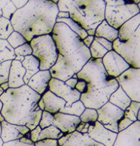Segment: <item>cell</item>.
<instances>
[{
    "label": "cell",
    "mask_w": 140,
    "mask_h": 146,
    "mask_svg": "<svg viewBox=\"0 0 140 146\" xmlns=\"http://www.w3.org/2000/svg\"><path fill=\"white\" fill-rule=\"evenodd\" d=\"M57 50V60L50 70L52 78L66 81L77 74L91 59L82 40L65 24L56 22L52 32Z\"/></svg>",
    "instance_id": "cell-1"
},
{
    "label": "cell",
    "mask_w": 140,
    "mask_h": 146,
    "mask_svg": "<svg viewBox=\"0 0 140 146\" xmlns=\"http://www.w3.org/2000/svg\"><path fill=\"white\" fill-rule=\"evenodd\" d=\"M58 13L57 5L50 0H29L17 9L10 22L14 30L29 42L35 36L51 35Z\"/></svg>",
    "instance_id": "cell-2"
},
{
    "label": "cell",
    "mask_w": 140,
    "mask_h": 146,
    "mask_svg": "<svg viewBox=\"0 0 140 146\" xmlns=\"http://www.w3.org/2000/svg\"><path fill=\"white\" fill-rule=\"evenodd\" d=\"M41 95L27 85L18 88H9L0 96L3 103L1 113L5 121L25 125L32 130L39 125L42 110L39 108Z\"/></svg>",
    "instance_id": "cell-3"
},
{
    "label": "cell",
    "mask_w": 140,
    "mask_h": 146,
    "mask_svg": "<svg viewBox=\"0 0 140 146\" xmlns=\"http://www.w3.org/2000/svg\"><path fill=\"white\" fill-rule=\"evenodd\" d=\"M76 75L77 79L87 84V91L81 94L79 100L85 108L99 109L108 102L110 95L119 88L115 78L109 76L105 71L102 59L91 58Z\"/></svg>",
    "instance_id": "cell-4"
},
{
    "label": "cell",
    "mask_w": 140,
    "mask_h": 146,
    "mask_svg": "<svg viewBox=\"0 0 140 146\" xmlns=\"http://www.w3.org/2000/svg\"><path fill=\"white\" fill-rule=\"evenodd\" d=\"M59 12H67L69 17L87 31L97 27L104 19L105 4L102 0H59Z\"/></svg>",
    "instance_id": "cell-5"
},
{
    "label": "cell",
    "mask_w": 140,
    "mask_h": 146,
    "mask_svg": "<svg viewBox=\"0 0 140 146\" xmlns=\"http://www.w3.org/2000/svg\"><path fill=\"white\" fill-rule=\"evenodd\" d=\"M104 19L119 29L127 21L140 13V7L131 0H104Z\"/></svg>",
    "instance_id": "cell-6"
},
{
    "label": "cell",
    "mask_w": 140,
    "mask_h": 146,
    "mask_svg": "<svg viewBox=\"0 0 140 146\" xmlns=\"http://www.w3.org/2000/svg\"><path fill=\"white\" fill-rule=\"evenodd\" d=\"M32 55L40 61V70H50L57 60V50L52 35L35 36L29 42Z\"/></svg>",
    "instance_id": "cell-7"
},
{
    "label": "cell",
    "mask_w": 140,
    "mask_h": 146,
    "mask_svg": "<svg viewBox=\"0 0 140 146\" xmlns=\"http://www.w3.org/2000/svg\"><path fill=\"white\" fill-rule=\"evenodd\" d=\"M140 27L134 35L125 41L118 38L112 42V50L124 58L131 67L140 68Z\"/></svg>",
    "instance_id": "cell-8"
},
{
    "label": "cell",
    "mask_w": 140,
    "mask_h": 146,
    "mask_svg": "<svg viewBox=\"0 0 140 146\" xmlns=\"http://www.w3.org/2000/svg\"><path fill=\"white\" fill-rule=\"evenodd\" d=\"M140 68L129 67L115 78L119 86L125 92L131 101L140 102Z\"/></svg>",
    "instance_id": "cell-9"
},
{
    "label": "cell",
    "mask_w": 140,
    "mask_h": 146,
    "mask_svg": "<svg viewBox=\"0 0 140 146\" xmlns=\"http://www.w3.org/2000/svg\"><path fill=\"white\" fill-rule=\"evenodd\" d=\"M102 62L107 75L114 78H117L131 67L121 55L113 50L104 56Z\"/></svg>",
    "instance_id": "cell-10"
},
{
    "label": "cell",
    "mask_w": 140,
    "mask_h": 146,
    "mask_svg": "<svg viewBox=\"0 0 140 146\" xmlns=\"http://www.w3.org/2000/svg\"><path fill=\"white\" fill-rule=\"evenodd\" d=\"M48 90L66 102L65 107H69L80 100L81 93L77 90L67 86L64 81L52 78L49 82Z\"/></svg>",
    "instance_id": "cell-11"
},
{
    "label": "cell",
    "mask_w": 140,
    "mask_h": 146,
    "mask_svg": "<svg viewBox=\"0 0 140 146\" xmlns=\"http://www.w3.org/2000/svg\"><path fill=\"white\" fill-rule=\"evenodd\" d=\"M87 134L92 140L104 146H113L117 136V133L106 129L98 121L90 124Z\"/></svg>",
    "instance_id": "cell-12"
},
{
    "label": "cell",
    "mask_w": 140,
    "mask_h": 146,
    "mask_svg": "<svg viewBox=\"0 0 140 146\" xmlns=\"http://www.w3.org/2000/svg\"><path fill=\"white\" fill-rule=\"evenodd\" d=\"M140 122L136 121L125 130L117 133L113 146H140Z\"/></svg>",
    "instance_id": "cell-13"
},
{
    "label": "cell",
    "mask_w": 140,
    "mask_h": 146,
    "mask_svg": "<svg viewBox=\"0 0 140 146\" xmlns=\"http://www.w3.org/2000/svg\"><path fill=\"white\" fill-rule=\"evenodd\" d=\"M96 111L98 114L97 121L104 126L118 123L124 117V110L112 105L109 101L96 110Z\"/></svg>",
    "instance_id": "cell-14"
},
{
    "label": "cell",
    "mask_w": 140,
    "mask_h": 146,
    "mask_svg": "<svg viewBox=\"0 0 140 146\" xmlns=\"http://www.w3.org/2000/svg\"><path fill=\"white\" fill-rule=\"evenodd\" d=\"M29 129L25 125L9 123L4 120L1 123V139L3 143L13 141L23 137L29 138Z\"/></svg>",
    "instance_id": "cell-15"
},
{
    "label": "cell",
    "mask_w": 140,
    "mask_h": 146,
    "mask_svg": "<svg viewBox=\"0 0 140 146\" xmlns=\"http://www.w3.org/2000/svg\"><path fill=\"white\" fill-rule=\"evenodd\" d=\"M80 122L79 117L59 112L54 115L53 125L57 127L64 134H68L74 133Z\"/></svg>",
    "instance_id": "cell-16"
},
{
    "label": "cell",
    "mask_w": 140,
    "mask_h": 146,
    "mask_svg": "<svg viewBox=\"0 0 140 146\" xmlns=\"http://www.w3.org/2000/svg\"><path fill=\"white\" fill-rule=\"evenodd\" d=\"M51 79L52 75L50 70H40L29 79L26 85L42 96L48 90L49 82Z\"/></svg>",
    "instance_id": "cell-17"
},
{
    "label": "cell",
    "mask_w": 140,
    "mask_h": 146,
    "mask_svg": "<svg viewBox=\"0 0 140 146\" xmlns=\"http://www.w3.org/2000/svg\"><path fill=\"white\" fill-rule=\"evenodd\" d=\"M26 70L22 66V62L15 60H12L8 79L9 88H18L24 85L23 79Z\"/></svg>",
    "instance_id": "cell-18"
},
{
    "label": "cell",
    "mask_w": 140,
    "mask_h": 146,
    "mask_svg": "<svg viewBox=\"0 0 140 146\" xmlns=\"http://www.w3.org/2000/svg\"><path fill=\"white\" fill-rule=\"evenodd\" d=\"M42 99L44 102V111L52 115L59 113L60 110L65 107L66 105V102L64 100L57 97L49 90L42 95Z\"/></svg>",
    "instance_id": "cell-19"
},
{
    "label": "cell",
    "mask_w": 140,
    "mask_h": 146,
    "mask_svg": "<svg viewBox=\"0 0 140 146\" xmlns=\"http://www.w3.org/2000/svg\"><path fill=\"white\" fill-rule=\"evenodd\" d=\"M140 27V13L123 24L118 29V39L120 41H125L130 38L137 28Z\"/></svg>",
    "instance_id": "cell-20"
},
{
    "label": "cell",
    "mask_w": 140,
    "mask_h": 146,
    "mask_svg": "<svg viewBox=\"0 0 140 146\" xmlns=\"http://www.w3.org/2000/svg\"><path fill=\"white\" fill-rule=\"evenodd\" d=\"M62 146H104L96 143L88 136L87 134H82L75 131L71 134L69 138Z\"/></svg>",
    "instance_id": "cell-21"
},
{
    "label": "cell",
    "mask_w": 140,
    "mask_h": 146,
    "mask_svg": "<svg viewBox=\"0 0 140 146\" xmlns=\"http://www.w3.org/2000/svg\"><path fill=\"white\" fill-rule=\"evenodd\" d=\"M95 37H101L113 42L118 38V29L110 26L107 21L104 19L96 28L94 34Z\"/></svg>",
    "instance_id": "cell-22"
},
{
    "label": "cell",
    "mask_w": 140,
    "mask_h": 146,
    "mask_svg": "<svg viewBox=\"0 0 140 146\" xmlns=\"http://www.w3.org/2000/svg\"><path fill=\"white\" fill-rule=\"evenodd\" d=\"M22 64L26 70V73L24 77V82L25 85L28 83L29 79L40 71V61L37 57H35L32 54L24 57Z\"/></svg>",
    "instance_id": "cell-23"
},
{
    "label": "cell",
    "mask_w": 140,
    "mask_h": 146,
    "mask_svg": "<svg viewBox=\"0 0 140 146\" xmlns=\"http://www.w3.org/2000/svg\"><path fill=\"white\" fill-rule=\"evenodd\" d=\"M109 102L120 109L125 110L130 105L131 100L125 92L122 89L121 87L119 86V88L110 95Z\"/></svg>",
    "instance_id": "cell-24"
},
{
    "label": "cell",
    "mask_w": 140,
    "mask_h": 146,
    "mask_svg": "<svg viewBox=\"0 0 140 146\" xmlns=\"http://www.w3.org/2000/svg\"><path fill=\"white\" fill-rule=\"evenodd\" d=\"M56 22H61L64 23L75 34L78 35L80 37L81 40H84V39L88 36L87 31L85 29L79 26L76 22L72 19L70 17L69 18H57Z\"/></svg>",
    "instance_id": "cell-25"
},
{
    "label": "cell",
    "mask_w": 140,
    "mask_h": 146,
    "mask_svg": "<svg viewBox=\"0 0 140 146\" xmlns=\"http://www.w3.org/2000/svg\"><path fill=\"white\" fill-rule=\"evenodd\" d=\"M15 58L14 49L5 40L0 39V64L7 60H13Z\"/></svg>",
    "instance_id": "cell-26"
},
{
    "label": "cell",
    "mask_w": 140,
    "mask_h": 146,
    "mask_svg": "<svg viewBox=\"0 0 140 146\" xmlns=\"http://www.w3.org/2000/svg\"><path fill=\"white\" fill-rule=\"evenodd\" d=\"M64 133H61L57 127L54 125H50L49 127L42 129V131L39 136L38 140H44V139H53L58 140L64 135Z\"/></svg>",
    "instance_id": "cell-27"
},
{
    "label": "cell",
    "mask_w": 140,
    "mask_h": 146,
    "mask_svg": "<svg viewBox=\"0 0 140 146\" xmlns=\"http://www.w3.org/2000/svg\"><path fill=\"white\" fill-rule=\"evenodd\" d=\"M85 106L82 101L78 100L74 102L73 104L69 107H64L59 110V113H64V114L71 115L79 117L85 110Z\"/></svg>",
    "instance_id": "cell-28"
},
{
    "label": "cell",
    "mask_w": 140,
    "mask_h": 146,
    "mask_svg": "<svg viewBox=\"0 0 140 146\" xmlns=\"http://www.w3.org/2000/svg\"><path fill=\"white\" fill-rule=\"evenodd\" d=\"M14 31L10 19L0 17V39L7 40Z\"/></svg>",
    "instance_id": "cell-29"
},
{
    "label": "cell",
    "mask_w": 140,
    "mask_h": 146,
    "mask_svg": "<svg viewBox=\"0 0 140 146\" xmlns=\"http://www.w3.org/2000/svg\"><path fill=\"white\" fill-rule=\"evenodd\" d=\"M16 11L17 8L10 0H0V16L10 19Z\"/></svg>",
    "instance_id": "cell-30"
},
{
    "label": "cell",
    "mask_w": 140,
    "mask_h": 146,
    "mask_svg": "<svg viewBox=\"0 0 140 146\" xmlns=\"http://www.w3.org/2000/svg\"><path fill=\"white\" fill-rule=\"evenodd\" d=\"M91 58L92 59H102L104 56L108 52V50L102 47L98 42L94 40L90 47H89Z\"/></svg>",
    "instance_id": "cell-31"
},
{
    "label": "cell",
    "mask_w": 140,
    "mask_h": 146,
    "mask_svg": "<svg viewBox=\"0 0 140 146\" xmlns=\"http://www.w3.org/2000/svg\"><path fill=\"white\" fill-rule=\"evenodd\" d=\"M97 117L98 114L96 110L88 108H85L83 113L79 116L81 122L89 124H92L94 122L97 121Z\"/></svg>",
    "instance_id": "cell-32"
},
{
    "label": "cell",
    "mask_w": 140,
    "mask_h": 146,
    "mask_svg": "<svg viewBox=\"0 0 140 146\" xmlns=\"http://www.w3.org/2000/svg\"><path fill=\"white\" fill-rule=\"evenodd\" d=\"M7 41L9 45L13 49L17 48V47H19L22 44L27 42V41L25 40L24 37L20 33H19L18 32H16V31H14L9 35V37L7 39Z\"/></svg>",
    "instance_id": "cell-33"
},
{
    "label": "cell",
    "mask_w": 140,
    "mask_h": 146,
    "mask_svg": "<svg viewBox=\"0 0 140 146\" xmlns=\"http://www.w3.org/2000/svg\"><path fill=\"white\" fill-rule=\"evenodd\" d=\"M12 60H7L0 64V85L8 82Z\"/></svg>",
    "instance_id": "cell-34"
},
{
    "label": "cell",
    "mask_w": 140,
    "mask_h": 146,
    "mask_svg": "<svg viewBox=\"0 0 140 146\" xmlns=\"http://www.w3.org/2000/svg\"><path fill=\"white\" fill-rule=\"evenodd\" d=\"M53 122H54V115L51 114L47 111H44V110L42 111L39 126L42 129H44L45 127H49V126L52 125Z\"/></svg>",
    "instance_id": "cell-35"
},
{
    "label": "cell",
    "mask_w": 140,
    "mask_h": 146,
    "mask_svg": "<svg viewBox=\"0 0 140 146\" xmlns=\"http://www.w3.org/2000/svg\"><path fill=\"white\" fill-rule=\"evenodd\" d=\"M3 146H35L34 143L30 140V138L27 137H23L18 140H13V141L4 143Z\"/></svg>",
    "instance_id": "cell-36"
},
{
    "label": "cell",
    "mask_w": 140,
    "mask_h": 146,
    "mask_svg": "<svg viewBox=\"0 0 140 146\" xmlns=\"http://www.w3.org/2000/svg\"><path fill=\"white\" fill-rule=\"evenodd\" d=\"M15 56H23V57H26V56L31 55L32 54V49L31 47L29 42H26L24 44H22L19 47L14 49Z\"/></svg>",
    "instance_id": "cell-37"
},
{
    "label": "cell",
    "mask_w": 140,
    "mask_h": 146,
    "mask_svg": "<svg viewBox=\"0 0 140 146\" xmlns=\"http://www.w3.org/2000/svg\"><path fill=\"white\" fill-rule=\"evenodd\" d=\"M35 146H57L58 143L57 140L53 139H44V140H38L34 143Z\"/></svg>",
    "instance_id": "cell-38"
},
{
    "label": "cell",
    "mask_w": 140,
    "mask_h": 146,
    "mask_svg": "<svg viewBox=\"0 0 140 146\" xmlns=\"http://www.w3.org/2000/svg\"><path fill=\"white\" fill-rule=\"evenodd\" d=\"M134 123V122H132L131 120H129L127 117H123L120 121L118 122V129L119 132L122 131V130H125L127 127H129L131 125H132Z\"/></svg>",
    "instance_id": "cell-39"
},
{
    "label": "cell",
    "mask_w": 140,
    "mask_h": 146,
    "mask_svg": "<svg viewBox=\"0 0 140 146\" xmlns=\"http://www.w3.org/2000/svg\"><path fill=\"white\" fill-rule=\"evenodd\" d=\"M41 131L42 128L39 125L37 126L33 130H30V132H29V138L33 143H36L37 141H38L39 136H40Z\"/></svg>",
    "instance_id": "cell-40"
},
{
    "label": "cell",
    "mask_w": 140,
    "mask_h": 146,
    "mask_svg": "<svg viewBox=\"0 0 140 146\" xmlns=\"http://www.w3.org/2000/svg\"><path fill=\"white\" fill-rule=\"evenodd\" d=\"M94 40L96 42H98L102 47H104L106 50H108V52L112 50V42H111L108 41L106 39L101 38V37H95V36Z\"/></svg>",
    "instance_id": "cell-41"
},
{
    "label": "cell",
    "mask_w": 140,
    "mask_h": 146,
    "mask_svg": "<svg viewBox=\"0 0 140 146\" xmlns=\"http://www.w3.org/2000/svg\"><path fill=\"white\" fill-rule=\"evenodd\" d=\"M87 82L85 80H83L78 79L77 83L76 84L75 89L77 90L79 92H80L81 94H83L87 91Z\"/></svg>",
    "instance_id": "cell-42"
},
{
    "label": "cell",
    "mask_w": 140,
    "mask_h": 146,
    "mask_svg": "<svg viewBox=\"0 0 140 146\" xmlns=\"http://www.w3.org/2000/svg\"><path fill=\"white\" fill-rule=\"evenodd\" d=\"M14 6L17 8V9H20L22 7L24 6L29 0H10Z\"/></svg>",
    "instance_id": "cell-43"
},
{
    "label": "cell",
    "mask_w": 140,
    "mask_h": 146,
    "mask_svg": "<svg viewBox=\"0 0 140 146\" xmlns=\"http://www.w3.org/2000/svg\"><path fill=\"white\" fill-rule=\"evenodd\" d=\"M77 81L78 79H77V78H69V79L67 80L66 81H64V82H65V84L67 86L70 87V88H72V89H75V86H76V84L77 83Z\"/></svg>",
    "instance_id": "cell-44"
},
{
    "label": "cell",
    "mask_w": 140,
    "mask_h": 146,
    "mask_svg": "<svg viewBox=\"0 0 140 146\" xmlns=\"http://www.w3.org/2000/svg\"><path fill=\"white\" fill-rule=\"evenodd\" d=\"M94 40V36H91V35H88L87 36H86L84 40H82L84 44L87 47L89 48L91 46L92 43L93 42Z\"/></svg>",
    "instance_id": "cell-45"
},
{
    "label": "cell",
    "mask_w": 140,
    "mask_h": 146,
    "mask_svg": "<svg viewBox=\"0 0 140 146\" xmlns=\"http://www.w3.org/2000/svg\"><path fill=\"white\" fill-rule=\"evenodd\" d=\"M71 134H72V133L64 134V135L62 136V137H61L59 139H58V140H57V143H58L59 145L62 146L63 145H64V143H65L67 141V140H68V139L69 138V137H70V136H71Z\"/></svg>",
    "instance_id": "cell-46"
},
{
    "label": "cell",
    "mask_w": 140,
    "mask_h": 146,
    "mask_svg": "<svg viewBox=\"0 0 140 146\" xmlns=\"http://www.w3.org/2000/svg\"><path fill=\"white\" fill-rule=\"evenodd\" d=\"M69 14L67 12H59L57 15V18H69Z\"/></svg>",
    "instance_id": "cell-47"
},
{
    "label": "cell",
    "mask_w": 140,
    "mask_h": 146,
    "mask_svg": "<svg viewBox=\"0 0 140 146\" xmlns=\"http://www.w3.org/2000/svg\"><path fill=\"white\" fill-rule=\"evenodd\" d=\"M89 126H90V124H89V123H85V127H84L83 130L81 132V133H82V134H87V133H88V130H89Z\"/></svg>",
    "instance_id": "cell-48"
},
{
    "label": "cell",
    "mask_w": 140,
    "mask_h": 146,
    "mask_svg": "<svg viewBox=\"0 0 140 146\" xmlns=\"http://www.w3.org/2000/svg\"><path fill=\"white\" fill-rule=\"evenodd\" d=\"M38 107H39V108L41 110L44 111V102H43L42 99V97H41V98H40V100H39V102H38Z\"/></svg>",
    "instance_id": "cell-49"
},
{
    "label": "cell",
    "mask_w": 140,
    "mask_h": 146,
    "mask_svg": "<svg viewBox=\"0 0 140 146\" xmlns=\"http://www.w3.org/2000/svg\"><path fill=\"white\" fill-rule=\"evenodd\" d=\"M0 88H2V89L4 90V91H7L8 89L9 88V84H8V82H5V83L2 84V85H0Z\"/></svg>",
    "instance_id": "cell-50"
},
{
    "label": "cell",
    "mask_w": 140,
    "mask_h": 146,
    "mask_svg": "<svg viewBox=\"0 0 140 146\" xmlns=\"http://www.w3.org/2000/svg\"><path fill=\"white\" fill-rule=\"evenodd\" d=\"M24 57L19 55V56H15V60H17V61H19V62H22L24 60Z\"/></svg>",
    "instance_id": "cell-51"
},
{
    "label": "cell",
    "mask_w": 140,
    "mask_h": 146,
    "mask_svg": "<svg viewBox=\"0 0 140 146\" xmlns=\"http://www.w3.org/2000/svg\"><path fill=\"white\" fill-rule=\"evenodd\" d=\"M4 120H5V118H4V117H3V115H2V113H0V123L3 122Z\"/></svg>",
    "instance_id": "cell-52"
},
{
    "label": "cell",
    "mask_w": 140,
    "mask_h": 146,
    "mask_svg": "<svg viewBox=\"0 0 140 146\" xmlns=\"http://www.w3.org/2000/svg\"><path fill=\"white\" fill-rule=\"evenodd\" d=\"M131 1H132L134 3L137 4V5H139V4H140V0H131Z\"/></svg>",
    "instance_id": "cell-53"
},
{
    "label": "cell",
    "mask_w": 140,
    "mask_h": 146,
    "mask_svg": "<svg viewBox=\"0 0 140 146\" xmlns=\"http://www.w3.org/2000/svg\"><path fill=\"white\" fill-rule=\"evenodd\" d=\"M2 107H3V103H2V101L0 100V113H1V111H2Z\"/></svg>",
    "instance_id": "cell-54"
},
{
    "label": "cell",
    "mask_w": 140,
    "mask_h": 146,
    "mask_svg": "<svg viewBox=\"0 0 140 146\" xmlns=\"http://www.w3.org/2000/svg\"><path fill=\"white\" fill-rule=\"evenodd\" d=\"M50 1H51V2H52L53 3L56 4V5H57V3L59 2V0H50Z\"/></svg>",
    "instance_id": "cell-55"
},
{
    "label": "cell",
    "mask_w": 140,
    "mask_h": 146,
    "mask_svg": "<svg viewBox=\"0 0 140 146\" xmlns=\"http://www.w3.org/2000/svg\"><path fill=\"white\" fill-rule=\"evenodd\" d=\"M4 92H5L4 90L2 89V88H0V96H1V95H2V94H3Z\"/></svg>",
    "instance_id": "cell-56"
},
{
    "label": "cell",
    "mask_w": 140,
    "mask_h": 146,
    "mask_svg": "<svg viewBox=\"0 0 140 146\" xmlns=\"http://www.w3.org/2000/svg\"><path fill=\"white\" fill-rule=\"evenodd\" d=\"M3 141H2V140L0 137V146H3Z\"/></svg>",
    "instance_id": "cell-57"
},
{
    "label": "cell",
    "mask_w": 140,
    "mask_h": 146,
    "mask_svg": "<svg viewBox=\"0 0 140 146\" xmlns=\"http://www.w3.org/2000/svg\"><path fill=\"white\" fill-rule=\"evenodd\" d=\"M0 136H1V123H0Z\"/></svg>",
    "instance_id": "cell-58"
},
{
    "label": "cell",
    "mask_w": 140,
    "mask_h": 146,
    "mask_svg": "<svg viewBox=\"0 0 140 146\" xmlns=\"http://www.w3.org/2000/svg\"><path fill=\"white\" fill-rule=\"evenodd\" d=\"M57 146H60V145H57Z\"/></svg>",
    "instance_id": "cell-59"
},
{
    "label": "cell",
    "mask_w": 140,
    "mask_h": 146,
    "mask_svg": "<svg viewBox=\"0 0 140 146\" xmlns=\"http://www.w3.org/2000/svg\"><path fill=\"white\" fill-rule=\"evenodd\" d=\"M102 1H104V0H102Z\"/></svg>",
    "instance_id": "cell-60"
},
{
    "label": "cell",
    "mask_w": 140,
    "mask_h": 146,
    "mask_svg": "<svg viewBox=\"0 0 140 146\" xmlns=\"http://www.w3.org/2000/svg\"><path fill=\"white\" fill-rule=\"evenodd\" d=\"M0 17H2V16H0Z\"/></svg>",
    "instance_id": "cell-61"
}]
</instances>
